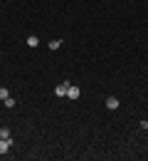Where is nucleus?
<instances>
[{
  "label": "nucleus",
  "mask_w": 148,
  "mask_h": 161,
  "mask_svg": "<svg viewBox=\"0 0 148 161\" xmlns=\"http://www.w3.org/2000/svg\"><path fill=\"white\" fill-rule=\"evenodd\" d=\"M67 89H69V82H59L57 89H54V94L57 97H67Z\"/></svg>",
  "instance_id": "1"
},
{
  "label": "nucleus",
  "mask_w": 148,
  "mask_h": 161,
  "mask_svg": "<svg viewBox=\"0 0 148 161\" xmlns=\"http://www.w3.org/2000/svg\"><path fill=\"white\" fill-rule=\"evenodd\" d=\"M79 94H82V89H79V87H72V84H69V89H67V97H69V99H77Z\"/></svg>",
  "instance_id": "2"
},
{
  "label": "nucleus",
  "mask_w": 148,
  "mask_h": 161,
  "mask_svg": "<svg viewBox=\"0 0 148 161\" xmlns=\"http://www.w3.org/2000/svg\"><path fill=\"white\" fill-rule=\"evenodd\" d=\"M10 146H13V139H0V154H5Z\"/></svg>",
  "instance_id": "3"
},
{
  "label": "nucleus",
  "mask_w": 148,
  "mask_h": 161,
  "mask_svg": "<svg viewBox=\"0 0 148 161\" xmlns=\"http://www.w3.org/2000/svg\"><path fill=\"white\" fill-rule=\"evenodd\" d=\"M106 107H109V109H116V107H119V99H116V97H106Z\"/></svg>",
  "instance_id": "4"
},
{
  "label": "nucleus",
  "mask_w": 148,
  "mask_h": 161,
  "mask_svg": "<svg viewBox=\"0 0 148 161\" xmlns=\"http://www.w3.org/2000/svg\"><path fill=\"white\" fill-rule=\"evenodd\" d=\"M27 45H30V47H37V45H40V40H37L35 35H30V37H27Z\"/></svg>",
  "instance_id": "5"
},
{
  "label": "nucleus",
  "mask_w": 148,
  "mask_h": 161,
  "mask_svg": "<svg viewBox=\"0 0 148 161\" xmlns=\"http://www.w3.org/2000/svg\"><path fill=\"white\" fill-rule=\"evenodd\" d=\"M0 139H10V129H8V126L0 129Z\"/></svg>",
  "instance_id": "6"
},
{
  "label": "nucleus",
  "mask_w": 148,
  "mask_h": 161,
  "mask_svg": "<svg viewBox=\"0 0 148 161\" xmlns=\"http://www.w3.org/2000/svg\"><path fill=\"white\" fill-rule=\"evenodd\" d=\"M59 45H62L59 40H49V50H59Z\"/></svg>",
  "instance_id": "7"
},
{
  "label": "nucleus",
  "mask_w": 148,
  "mask_h": 161,
  "mask_svg": "<svg viewBox=\"0 0 148 161\" xmlns=\"http://www.w3.org/2000/svg\"><path fill=\"white\" fill-rule=\"evenodd\" d=\"M8 97H10V92H8L5 87H0V99H8Z\"/></svg>",
  "instance_id": "8"
},
{
  "label": "nucleus",
  "mask_w": 148,
  "mask_h": 161,
  "mask_svg": "<svg viewBox=\"0 0 148 161\" xmlns=\"http://www.w3.org/2000/svg\"><path fill=\"white\" fill-rule=\"evenodd\" d=\"M3 102H5V107H10V109L15 107V99H10V97H8V99H3Z\"/></svg>",
  "instance_id": "9"
}]
</instances>
